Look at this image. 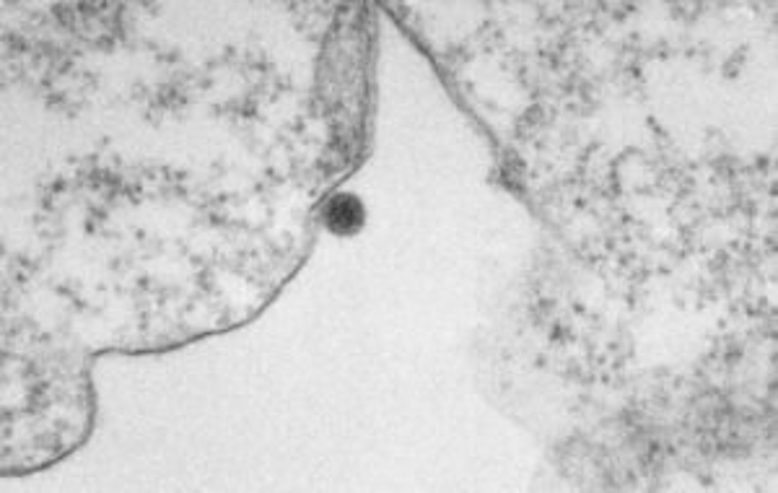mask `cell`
Here are the masks:
<instances>
[{"mask_svg":"<svg viewBox=\"0 0 778 493\" xmlns=\"http://www.w3.org/2000/svg\"><path fill=\"white\" fill-rule=\"evenodd\" d=\"M325 221L335 234H353L364 224V205L356 195H335L325 211Z\"/></svg>","mask_w":778,"mask_h":493,"instance_id":"cell-1","label":"cell"}]
</instances>
